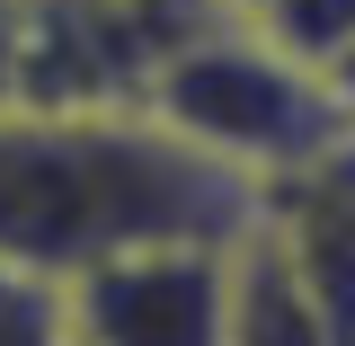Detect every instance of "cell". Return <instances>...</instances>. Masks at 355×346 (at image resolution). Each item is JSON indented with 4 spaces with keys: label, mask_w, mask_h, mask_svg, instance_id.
Returning a JSON list of instances; mask_svg holds the SVG:
<instances>
[{
    "label": "cell",
    "mask_w": 355,
    "mask_h": 346,
    "mask_svg": "<svg viewBox=\"0 0 355 346\" xmlns=\"http://www.w3.org/2000/svg\"><path fill=\"white\" fill-rule=\"evenodd\" d=\"M249 178L205 160L142 98L116 107H0V258L27 275L142 249V240H222L249 222Z\"/></svg>",
    "instance_id": "6da1fadb"
},
{
    "label": "cell",
    "mask_w": 355,
    "mask_h": 346,
    "mask_svg": "<svg viewBox=\"0 0 355 346\" xmlns=\"http://www.w3.org/2000/svg\"><path fill=\"white\" fill-rule=\"evenodd\" d=\"M142 107L169 133H187L205 160H222L231 178H249V187H266L275 169H302L311 151H329V142L355 133L347 98L329 89V71L293 62L249 18H205L142 80Z\"/></svg>",
    "instance_id": "7a4b0ae2"
},
{
    "label": "cell",
    "mask_w": 355,
    "mask_h": 346,
    "mask_svg": "<svg viewBox=\"0 0 355 346\" xmlns=\"http://www.w3.org/2000/svg\"><path fill=\"white\" fill-rule=\"evenodd\" d=\"M222 240H142L116 258L62 275L71 346H222Z\"/></svg>",
    "instance_id": "3957f363"
},
{
    "label": "cell",
    "mask_w": 355,
    "mask_h": 346,
    "mask_svg": "<svg viewBox=\"0 0 355 346\" xmlns=\"http://www.w3.org/2000/svg\"><path fill=\"white\" fill-rule=\"evenodd\" d=\"M249 222H258L266 240L293 258V275L320 293L338 346H355V133L329 142V151H311L302 169H275L258 196H249Z\"/></svg>",
    "instance_id": "277c9868"
},
{
    "label": "cell",
    "mask_w": 355,
    "mask_h": 346,
    "mask_svg": "<svg viewBox=\"0 0 355 346\" xmlns=\"http://www.w3.org/2000/svg\"><path fill=\"white\" fill-rule=\"evenodd\" d=\"M222 346H338L320 293L293 275V258L266 240L258 222L231 231V266H222Z\"/></svg>",
    "instance_id": "5b68a950"
},
{
    "label": "cell",
    "mask_w": 355,
    "mask_h": 346,
    "mask_svg": "<svg viewBox=\"0 0 355 346\" xmlns=\"http://www.w3.org/2000/svg\"><path fill=\"white\" fill-rule=\"evenodd\" d=\"M249 27H266V36L284 44L293 62H311V71H338V53L355 44V0H266Z\"/></svg>",
    "instance_id": "8992f818"
},
{
    "label": "cell",
    "mask_w": 355,
    "mask_h": 346,
    "mask_svg": "<svg viewBox=\"0 0 355 346\" xmlns=\"http://www.w3.org/2000/svg\"><path fill=\"white\" fill-rule=\"evenodd\" d=\"M0 346H71L53 275H27V266L0 258Z\"/></svg>",
    "instance_id": "52a82bcc"
},
{
    "label": "cell",
    "mask_w": 355,
    "mask_h": 346,
    "mask_svg": "<svg viewBox=\"0 0 355 346\" xmlns=\"http://www.w3.org/2000/svg\"><path fill=\"white\" fill-rule=\"evenodd\" d=\"M18 98V9L0 0V107Z\"/></svg>",
    "instance_id": "ba28073f"
},
{
    "label": "cell",
    "mask_w": 355,
    "mask_h": 346,
    "mask_svg": "<svg viewBox=\"0 0 355 346\" xmlns=\"http://www.w3.org/2000/svg\"><path fill=\"white\" fill-rule=\"evenodd\" d=\"M329 89L347 98V116H355V44H347V53H338V71H329Z\"/></svg>",
    "instance_id": "9c48e42d"
},
{
    "label": "cell",
    "mask_w": 355,
    "mask_h": 346,
    "mask_svg": "<svg viewBox=\"0 0 355 346\" xmlns=\"http://www.w3.org/2000/svg\"><path fill=\"white\" fill-rule=\"evenodd\" d=\"M214 9H222V18H258L266 0H214Z\"/></svg>",
    "instance_id": "30bf717a"
}]
</instances>
